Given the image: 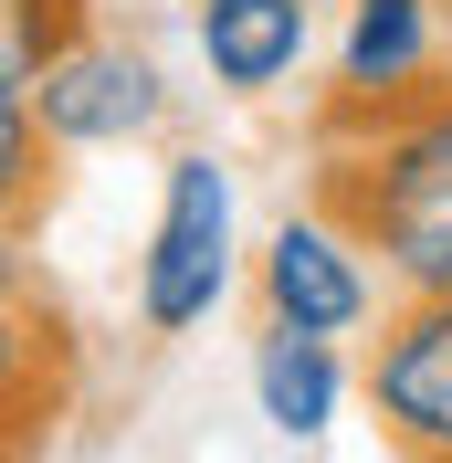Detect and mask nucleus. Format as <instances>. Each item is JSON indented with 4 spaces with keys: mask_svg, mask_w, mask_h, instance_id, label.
Segmentation results:
<instances>
[{
    "mask_svg": "<svg viewBox=\"0 0 452 463\" xmlns=\"http://www.w3.org/2000/svg\"><path fill=\"white\" fill-rule=\"evenodd\" d=\"M306 179L379 242L400 295L452 285V85L368 127H315Z\"/></svg>",
    "mask_w": 452,
    "mask_h": 463,
    "instance_id": "obj_1",
    "label": "nucleus"
},
{
    "mask_svg": "<svg viewBox=\"0 0 452 463\" xmlns=\"http://www.w3.org/2000/svg\"><path fill=\"white\" fill-rule=\"evenodd\" d=\"M137 326L147 337H200L231 295H253V232H242V158L211 137H179L158 158V201L137 242Z\"/></svg>",
    "mask_w": 452,
    "mask_h": 463,
    "instance_id": "obj_2",
    "label": "nucleus"
},
{
    "mask_svg": "<svg viewBox=\"0 0 452 463\" xmlns=\"http://www.w3.org/2000/svg\"><path fill=\"white\" fill-rule=\"evenodd\" d=\"M390 306H400V285H390V263H379V242L306 179L274 211V232L253 242V317L315 326V337H368Z\"/></svg>",
    "mask_w": 452,
    "mask_h": 463,
    "instance_id": "obj_3",
    "label": "nucleus"
},
{
    "mask_svg": "<svg viewBox=\"0 0 452 463\" xmlns=\"http://www.w3.org/2000/svg\"><path fill=\"white\" fill-rule=\"evenodd\" d=\"M452 85V0H337L315 127H368Z\"/></svg>",
    "mask_w": 452,
    "mask_h": 463,
    "instance_id": "obj_4",
    "label": "nucleus"
},
{
    "mask_svg": "<svg viewBox=\"0 0 452 463\" xmlns=\"http://www.w3.org/2000/svg\"><path fill=\"white\" fill-rule=\"evenodd\" d=\"M179 85H169V63L147 53V43H127V32L95 22L74 53L42 74V95H32V116L53 127L63 158H95V147H147L158 127H169Z\"/></svg>",
    "mask_w": 452,
    "mask_h": 463,
    "instance_id": "obj_5",
    "label": "nucleus"
},
{
    "mask_svg": "<svg viewBox=\"0 0 452 463\" xmlns=\"http://www.w3.org/2000/svg\"><path fill=\"white\" fill-rule=\"evenodd\" d=\"M368 411L400 453L452 463V285L400 295L368 337Z\"/></svg>",
    "mask_w": 452,
    "mask_h": 463,
    "instance_id": "obj_6",
    "label": "nucleus"
},
{
    "mask_svg": "<svg viewBox=\"0 0 452 463\" xmlns=\"http://www.w3.org/2000/svg\"><path fill=\"white\" fill-rule=\"evenodd\" d=\"M190 53L211 74V95L274 106L315 63V0H190Z\"/></svg>",
    "mask_w": 452,
    "mask_h": 463,
    "instance_id": "obj_7",
    "label": "nucleus"
},
{
    "mask_svg": "<svg viewBox=\"0 0 452 463\" xmlns=\"http://www.w3.org/2000/svg\"><path fill=\"white\" fill-rule=\"evenodd\" d=\"M242 390H253V421H263L274 442H326V432L347 421V401L368 390V369L347 358V337H315V326H274V317H253Z\"/></svg>",
    "mask_w": 452,
    "mask_h": 463,
    "instance_id": "obj_8",
    "label": "nucleus"
},
{
    "mask_svg": "<svg viewBox=\"0 0 452 463\" xmlns=\"http://www.w3.org/2000/svg\"><path fill=\"white\" fill-rule=\"evenodd\" d=\"M95 32V0H0V106H32L74 43Z\"/></svg>",
    "mask_w": 452,
    "mask_h": 463,
    "instance_id": "obj_9",
    "label": "nucleus"
}]
</instances>
